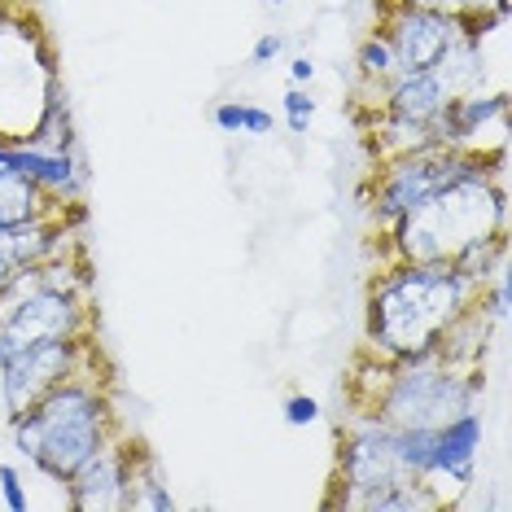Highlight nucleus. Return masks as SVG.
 Here are the masks:
<instances>
[{
    "label": "nucleus",
    "instance_id": "obj_2",
    "mask_svg": "<svg viewBox=\"0 0 512 512\" xmlns=\"http://www.w3.org/2000/svg\"><path fill=\"white\" fill-rule=\"evenodd\" d=\"M88 364L75 368L66 381H57L36 407L9 421L18 456H27L49 482H66L101 442L119 434L106 377H97V368Z\"/></svg>",
    "mask_w": 512,
    "mask_h": 512
},
{
    "label": "nucleus",
    "instance_id": "obj_16",
    "mask_svg": "<svg viewBox=\"0 0 512 512\" xmlns=\"http://www.w3.org/2000/svg\"><path fill=\"white\" fill-rule=\"evenodd\" d=\"M62 211V202H53L40 184H31L22 171H14V162L5 158V141H0V228L27 224V219Z\"/></svg>",
    "mask_w": 512,
    "mask_h": 512
},
{
    "label": "nucleus",
    "instance_id": "obj_10",
    "mask_svg": "<svg viewBox=\"0 0 512 512\" xmlns=\"http://www.w3.org/2000/svg\"><path fill=\"white\" fill-rule=\"evenodd\" d=\"M136 442L110 434L79 469L66 477V504L75 512H127V482H132Z\"/></svg>",
    "mask_w": 512,
    "mask_h": 512
},
{
    "label": "nucleus",
    "instance_id": "obj_12",
    "mask_svg": "<svg viewBox=\"0 0 512 512\" xmlns=\"http://www.w3.org/2000/svg\"><path fill=\"white\" fill-rule=\"evenodd\" d=\"M508 119V92L495 88H473L451 97L434 119V136L442 149H482V132H491Z\"/></svg>",
    "mask_w": 512,
    "mask_h": 512
},
{
    "label": "nucleus",
    "instance_id": "obj_27",
    "mask_svg": "<svg viewBox=\"0 0 512 512\" xmlns=\"http://www.w3.org/2000/svg\"><path fill=\"white\" fill-rule=\"evenodd\" d=\"M5 18H9V0H0V27H5Z\"/></svg>",
    "mask_w": 512,
    "mask_h": 512
},
{
    "label": "nucleus",
    "instance_id": "obj_15",
    "mask_svg": "<svg viewBox=\"0 0 512 512\" xmlns=\"http://www.w3.org/2000/svg\"><path fill=\"white\" fill-rule=\"evenodd\" d=\"M482 412H460L451 416L447 425H438V447H434V477H429V486L438 491V482H451L456 491L473 482V469H477V447H482ZM442 495V491H438Z\"/></svg>",
    "mask_w": 512,
    "mask_h": 512
},
{
    "label": "nucleus",
    "instance_id": "obj_9",
    "mask_svg": "<svg viewBox=\"0 0 512 512\" xmlns=\"http://www.w3.org/2000/svg\"><path fill=\"white\" fill-rule=\"evenodd\" d=\"M377 31L390 40L399 71H434L442 57H447L451 44L460 40V27H456L451 14L399 5V0L386 5V18H381Z\"/></svg>",
    "mask_w": 512,
    "mask_h": 512
},
{
    "label": "nucleus",
    "instance_id": "obj_24",
    "mask_svg": "<svg viewBox=\"0 0 512 512\" xmlns=\"http://www.w3.org/2000/svg\"><path fill=\"white\" fill-rule=\"evenodd\" d=\"M285 49V40L276 36V31H267V36L254 40V49H250V66H267V62H276Z\"/></svg>",
    "mask_w": 512,
    "mask_h": 512
},
{
    "label": "nucleus",
    "instance_id": "obj_17",
    "mask_svg": "<svg viewBox=\"0 0 512 512\" xmlns=\"http://www.w3.org/2000/svg\"><path fill=\"white\" fill-rule=\"evenodd\" d=\"M368 145H372V158L377 162L421 154V149H442L438 136H434V123L394 119V114H372L368 119Z\"/></svg>",
    "mask_w": 512,
    "mask_h": 512
},
{
    "label": "nucleus",
    "instance_id": "obj_8",
    "mask_svg": "<svg viewBox=\"0 0 512 512\" xmlns=\"http://www.w3.org/2000/svg\"><path fill=\"white\" fill-rule=\"evenodd\" d=\"M88 359H97L92 337L27 346V351L0 359V399H5V407H9V421L22 416L27 407H36L57 381H66L75 368H84Z\"/></svg>",
    "mask_w": 512,
    "mask_h": 512
},
{
    "label": "nucleus",
    "instance_id": "obj_21",
    "mask_svg": "<svg viewBox=\"0 0 512 512\" xmlns=\"http://www.w3.org/2000/svg\"><path fill=\"white\" fill-rule=\"evenodd\" d=\"M311 119H316V97H311L307 88H289L285 92V123H289V132L294 136H307V127Z\"/></svg>",
    "mask_w": 512,
    "mask_h": 512
},
{
    "label": "nucleus",
    "instance_id": "obj_26",
    "mask_svg": "<svg viewBox=\"0 0 512 512\" xmlns=\"http://www.w3.org/2000/svg\"><path fill=\"white\" fill-rule=\"evenodd\" d=\"M289 79H294V84H311V79H316V62H311V57H294V62H289Z\"/></svg>",
    "mask_w": 512,
    "mask_h": 512
},
{
    "label": "nucleus",
    "instance_id": "obj_18",
    "mask_svg": "<svg viewBox=\"0 0 512 512\" xmlns=\"http://www.w3.org/2000/svg\"><path fill=\"white\" fill-rule=\"evenodd\" d=\"M171 508H176V499H171L167 482H162L158 460L136 447L132 482H127V512H171Z\"/></svg>",
    "mask_w": 512,
    "mask_h": 512
},
{
    "label": "nucleus",
    "instance_id": "obj_25",
    "mask_svg": "<svg viewBox=\"0 0 512 512\" xmlns=\"http://www.w3.org/2000/svg\"><path fill=\"white\" fill-rule=\"evenodd\" d=\"M399 5H416V9H438V14L456 18L460 9H469V0H399Z\"/></svg>",
    "mask_w": 512,
    "mask_h": 512
},
{
    "label": "nucleus",
    "instance_id": "obj_20",
    "mask_svg": "<svg viewBox=\"0 0 512 512\" xmlns=\"http://www.w3.org/2000/svg\"><path fill=\"white\" fill-rule=\"evenodd\" d=\"M211 119H215L219 132H246V136H267V132L276 127L272 110H263V106H246V101H219Z\"/></svg>",
    "mask_w": 512,
    "mask_h": 512
},
{
    "label": "nucleus",
    "instance_id": "obj_11",
    "mask_svg": "<svg viewBox=\"0 0 512 512\" xmlns=\"http://www.w3.org/2000/svg\"><path fill=\"white\" fill-rule=\"evenodd\" d=\"M71 215H84L75 206H62V211L53 215H40V219H27V224H14V228H0V285L14 281L22 267H36L44 259H57V254H66V241H71V232H66V219Z\"/></svg>",
    "mask_w": 512,
    "mask_h": 512
},
{
    "label": "nucleus",
    "instance_id": "obj_23",
    "mask_svg": "<svg viewBox=\"0 0 512 512\" xmlns=\"http://www.w3.org/2000/svg\"><path fill=\"white\" fill-rule=\"evenodd\" d=\"M285 421L302 429V425H316L320 421V403L311 399V394H294V399H285Z\"/></svg>",
    "mask_w": 512,
    "mask_h": 512
},
{
    "label": "nucleus",
    "instance_id": "obj_19",
    "mask_svg": "<svg viewBox=\"0 0 512 512\" xmlns=\"http://www.w3.org/2000/svg\"><path fill=\"white\" fill-rule=\"evenodd\" d=\"M355 66H359V79H364V88H381L394 71H399L390 40L381 36V31L364 36V44H359V53H355Z\"/></svg>",
    "mask_w": 512,
    "mask_h": 512
},
{
    "label": "nucleus",
    "instance_id": "obj_4",
    "mask_svg": "<svg viewBox=\"0 0 512 512\" xmlns=\"http://www.w3.org/2000/svg\"><path fill=\"white\" fill-rule=\"evenodd\" d=\"M364 368L372 372V381L351 377V394L359 403V412L381 416L394 429H438L451 416L469 412L482 394V368H460L447 364L442 355L425 359H377L364 355Z\"/></svg>",
    "mask_w": 512,
    "mask_h": 512
},
{
    "label": "nucleus",
    "instance_id": "obj_14",
    "mask_svg": "<svg viewBox=\"0 0 512 512\" xmlns=\"http://www.w3.org/2000/svg\"><path fill=\"white\" fill-rule=\"evenodd\" d=\"M377 92V114H394V119H416L434 123L438 110L451 101V88L438 71H394Z\"/></svg>",
    "mask_w": 512,
    "mask_h": 512
},
{
    "label": "nucleus",
    "instance_id": "obj_6",
    "mask_svg": "<svg viewBox=\"0 0 512 512\" xmlns=\"http://www.w3.org/2000/svg\"><path fill=\"white\" fill-rule=\"evenodd\" d=\"M482 171H504V149H495V154H486V149H421V154L377 162L368 180V211L386 232L407 211H416L425 197H434L438 189L464 176H482Z\"/></svg>",
    "mask_w": 512,
    "mask_h": 512
},
{
    "label": "nucleus",
    "instance_id": "obj_5",
    "mask_svg": "<svg viewBox=\"0 0 512 512\" xmlns=\"http://www.w3.org/2000/svg\"><path fill=\"white\" fill-rule=\"evenodd\" d=\"M92 333L88 289H62L49 281L44 263L22 267L0 285V359L44 342H75Z\"/></svg>",
    "mask_w": 512,
    "mask_h": 512
},
{
    "label": "nucleus",
    "instance_id": "obj_3",
    "mask_svg": "<svg viewBox=\"0 0 512 512\" xmlns=\"http://www.w3.org/2000/svg\"><path fill=\"white\" fill-rule=\"evenodd\" d=\"M508 232V193L504 171L464 176L434 197H425L416 211H407L399 224H390L386 237L390 259L403 263H451L464 246L482 237Z\"/></svg>",
    "mask_w": 512,
    "mask_h": 512
},
{
    "label": "nucleus",
    "instance_id": "obj_22",
    "mask_svg": "<svg viewBox=\"0 0 512 512\" xmlns=\"http://www.w3.org/2000/svg\"><path fill=\"white\" fill-rule=\"evenodd\" d=\"M0 499H5L9 512H27L31 499H27V486H22V477L14 464H0Z\"/></svg>",
    "mask_w": 512,
    "mask_h": 512
},
{
    "label": "nucleus",
    "instance_id": "obj_1",
    "mask_svg": "<svg viewBox=\"0 0 512 512\" xmlns=\"http://www.w3.org/2000/svg\"><path fill=\"white\" fill-rule=\"evenodd\" d=\"M477 298H482V285L460 276L451 263L390 259V267L368 289V320H364L368 355L390 359V364L438 355L442 333Z\"/></svg>",
    "mask_w": 512,
    "mask_h": 512
},
{
    "label": "nucleus",
    "instance_id": "obj_7",
    "mask_svg": "<svg viewBox=\"0 0 512 512\" xmlns=\"http://www.w3.org/2000/svg\"><path fill=\"white\" fill-rule=\"evenodd\" d=\"M394 482H412V473L399 460L394 425H386L372 412H359L342 429V447H337V486H342V499H333V504L359 508L368 495L386 491Z\"/></svg>",
    "mask_w": 512,
    "mask_h": 512
},
{
    "label": "nucleus",
    "instance_id": "obj_28",
    "mask_svg": "<svg viewBox=\"0 0 512 512\" xmlns=\"http://www.w3.org/2000/svg\"><path fill=\"white\" fill-rule=\"evenodd\" d=\"M0 141H5V136H0Z\"/></svg>",
    "mask_w": 512,
    "mask_h": 512
},
{
    "label": "nucleus",
    "instance_id": "obj_13",
    "mask_svg": "<svg viewBox=\"0 0 512 512\" xmlns=\"http://www.w3.org/2000/svg\"><path fill=\"white\" fill-rule=\"evenodd\" d=\"M5 158L14 162V171H22L31 184H40V189L62 206H75L88 189V167H84L79 149L53 154V149H36L27 141H5Z\"/></svg>",
    "mask_w": 512,
    "mask_h": 512
}]
</instances>
